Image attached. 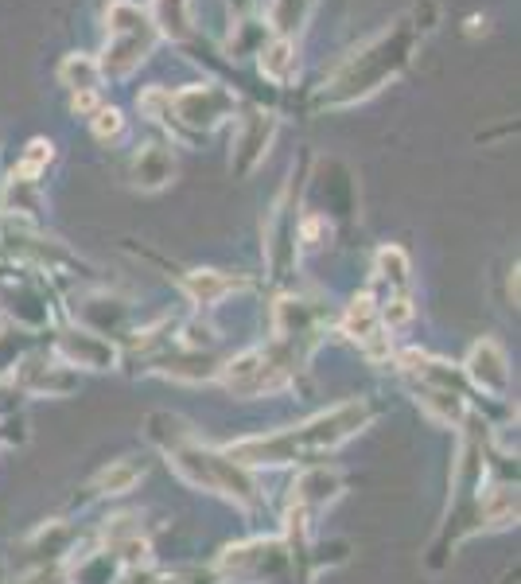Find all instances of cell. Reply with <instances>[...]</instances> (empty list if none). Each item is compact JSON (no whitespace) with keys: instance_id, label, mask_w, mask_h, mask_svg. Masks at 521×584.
Instances as JSON below:
<instances>
[{"instance_id":"5b68a950","label":"cell","mask_w":521,"mask_h":584,"mask_svg":"<svg viewBox=\"0 0 521 584\" xmlns=\"http://www.w3.org/2000/svg\"><path fill=\"white\" fill-rule=\"evenodd\" d=\"M168 110H175V117L187 125V129H214L222 117L234 113V94L222 90V86H187L179 94H168Z\"/></svg>"},{"instance_id":"8fae6325","label":"cell","mask_w":521,"mask_h":584,"mask_svg":"<svg viewBox=\"0 0 521 584\" xmlns=\"http://www.w3.org/2000/svg\"><path fill=\"white\" fill-rule=\"evenodd\" d=\"M187 292H191V300L195 304H214V300H222L226 292H234L242 281L238 277H230V273H218V269H195V273H187Z\"/></svg>"},{"instance_id":"4fadbf2b","label":"cell","mask_w":521,"mask_h":584,"mask_svg":"<svg viewBox=\"0 0 521 584\" xmlns=\"http://www.w3.org/2000/svg\"><path fill=\"white\" fill-rule=\"evenodd\" d=\"M59 78H63V86H70L74 94H82V90H98V82H102V67H98V59H90V55H67L63 67H59Z\"/></svg>"},{"instance_id":"8992f818","label":"cell","mask_w":521,"mask_h":584,"mask_svg":"<svg viewBox=\"0 0 521 584\" xmlns=\"http://www.w3.org/2000/svg\"><path fill=\"white\" fill-rule=\"evenodd\" d=\"M273 129H277V121H273V113H245L242 125H238V141H234V172H249L265 152H269V141H273Z\"/></svg>"},{"instance_id":"6da1fadb","label":"cell","mask_w":521,"mask_h":584,"mask_svg":"<svg viewBox=\"0 0 521 584\" xmlns=\"http://www.w3.org/2000/svg\"><path fill=\"white\" fill-rule=\"evenodd\" d=\"M370 421V405L366 402H343L327 413H315L304 425H292L284 433H273V437H253V440H238L226 448V456L234 464H296V460H312V456H323L331 448H339L343 440H350L362 425Z\"/></svg>"},{"instance_id":"e0dca14e","label":"cell","mask_w":521,"mask_h":584,"mask_svg":"<svg viewBox=\"0 0 521 584\" xmlns=\"http://www.w3.org/2000/svg\"><path fill=\"white\" fill-rule=\"evenodd\" d=\"M140 479V468L137 464H113V468H105L102 479H98V487H105L109 495H121V491H129L133 483Z\"/></svg>"},{"instance_id":"7402d4cb","label":"cell","mask_w":521,"mask_h":584,"mask_svg":"<svg viewBox=\"0 0 521 584\" xmlns=\"http://www.w3.org/2000/svg\"><path fill=\"white\" fill-rule=\"evenodd\" d=\"M24 584H63V577H59V573H47V569H43V573H35L32 581H24Z\"/></svg>"},{"instance_id":"7c38bea8","label":"cell","mask_w":521,"mask_h":584,"mask_svg":"<svg viewBox=\"0 0 521 584\" xmlns=\"http://www.w3.org/2000/svg\"><path fill=\"white\" fill-rule=\"evenodd\" d=\"M152 28H160L168 39L191 36V0H152Z\"/></svg>"},{"instance_id":"ffe728a7","label":"cell","mask_w":521,"mask_h":584,"mask_svg":"<svg viewBox=\"0 0 521 584\" xmlns=\"http://www.w3.org/2000/svg\"><path fill=\"white\" fill-rule=\"evenodd\" d=\"M409 316H413V308H409V300L401 296V300H393V308L385 312V324H405Z\"/></svg>"},{"instance_id":"9a60e30c","label":"cell","mask_w":521,"mask_h":584,"mask_svg":"<svg viewBox=\"0 0 521 584\" xmlns=\"http://www.w3.org/2000/svg\"><path fill=\"white\" fill-rule=\"evenodd\" d=\"M315 0H273V28L280 39H288L292 32H300L312 16Z\"/></svg>"},{"instance_id":"5bb4252c","label":"cell","mask_w":521,"mask_h":584,"mask_svg":"<svg viewBox=\"0 0 521 584\" xmlns=\"http://www.w3.org/2000/svg\"><path fill=\"white\" fill-rule=\"evenodd\" d=\"M292 71H296V43L292 39H273L261 51V74L273 78V82H284Z\"/></svg>"},{"instance_id":"7a4b0ae2","label":"cell","mask_w":521,"mask_h":584,"mask_svg":"<svg viewBox=\"0 0 521 584\" xmlns=\"http://www.w3.org/2000/svg\"><path fill=\"white\" fill-rule=\"evenodd\" d=\"M409 55H413V32L409 28H393V32L378 36L370 47H362L354 59H347L335 71V78L323 90V106H347V102L374 94L382 82H389L409 63Z\"/></svg>"},{"instance_id":"30bf717a","label":"cell","mask_w":521,"mask_h":584,"mask_svg":"<svg viewBox=\"0 0 521 584\" xmlns=\"http://www.w3.org/2000/svg\"><path fill=\"white\" fill-rule=\"evenodd\" d=\"M343 331H347L350 339H358V343H366V347H374L378 343V308H374V300L370 296H354L347 308V316H343Z\"/></svg>"},{"instance_id":"2e32d148","label":"cell","mask_w":521,"mask_h":584,"mask_svg":"<svg viewBox=\"0 0 521 584\" xmlns=\"http://www.w3.org/2000/svg\"><path fill=\"white\" fill-rule=\"evenodd\" d=\"M47 160H51V145H47V141H32V145H28V156L20 160V168H16V176H12V180L32 183L35 176L47 168Z\"/></svg>"},{"instance_id":"ba28073f","label":"cell","mask_w":521,"mask_h":584,"mask_svg":"<svg viewBox=\"0 0 521 584\" xmlns=\"http://www.w3.org/2000/svg\"><path fill=\"white\" fill-rule=\"evenodd\" d=\"M59 355L70 366H86V370H109V366L117 363V351L105 343L102 335H94V331H67V335H59Z\"/></svg>"},{"instance_id":"ac0fdd59","label":"cell","mask_w":521,"mask_h":584,"mask_svg":"<svg viewBox=\"0 0 521 584\" xmlns=\"http://www.w3.org/2000/svg\"><path fill=\"white\" fill-rule=\"evenodd\" d=\"M378 273H382L385 281H393V285H405L409 281V261H405V254L397 246H385L382 254H378Z\"/></svg>"},{"instance_id":"9c48e42d","label":"cell","mask_w":521,"mask_h":584,"mask_svg":"<svg viewBox=\"0 0 521 584\" xmlns=\"http://www.w3.org/2000/svg\"><path fill=\"white\" fill-rule=\"evenodd\" d=\"M175 176V160L164 145H144L133 160V183L144 191H156Z\"/></svg>"},{"instance_id":"3957f363","label":"cell","mask_w":521,"mask_h":584,"mask_svg":"<svg viewBox=\"0 0 521 584\" xmlns=\"http://www.w3.org/2000/svg\"><path fill=\"white\" fill-rule=\"evenodd\" d=\"M152 43H156L152 20L140 12L137 4L117 0L105 12V55L98 67L109 78H125V74L137 71L140 63L152 55Z\"/></svg>"},{"instance_id":"52a82bcc","label":"cell","mask_w":521,"mask_h":584,"mask_svg":"<svg viewBox=\"0 0 521 584\" xmlns=\"http://www.w3.org/2000/svg\"><path fill=\"white\" fill-rule=\"evenodd\" d=\"M467 374L475 378L479 390H487L494 398H502L510 390V366H506V355L494 339H483L471 347V359H467Z\"/></svg>"},{"instance_id":"d6986e66","label":"cell","mask_w":521,"mask_h":584,"mask_svg":"<svg viewBox=\"0 0 521 584\" xmlns=\"http://www.w3.org/2000/svg\"><path fill=\"white\" fill-rule=\"evenodd\" d=\"M121 125H125V121H121V113L117 110H98L94 113V133H98V137H102V141H109V137H117V133H121Z\"/></svg>"},{"instance_id":"44dd1931","label":"cell","mask_w":521,"mask_h":584,"mask_svg":"<svg viewBox=\"0 0 521 584\" xmlns=\"http://www.w3.org/2000/svg\"><path fill=\"white\" fill-rule=\"evenodd\" d=\"M74 113H98V90L74 94Z\"/></svg>"},{"instance_id":"277c9868","label":"cell","mask_w":521,"mask_h":584,"mask_svg":"<svg viewBox=\"0 0 521 584\" xmlns=\"http://www.w3.org/2000/svg\"><path fill=\"white\" fill-rule=\"evenodd\" d=\"M175 472L183 475L187 483L203 487V491H218L226 499H238V503H257V483L253 475L245 472L242 464H234L230 456H218L210 448H199V444H172L168 448Z\"/></svg>"}]
</instances>
